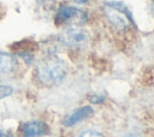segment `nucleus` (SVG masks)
Masks as SVG:
<instances>
[{"instance_id":"f03ea898","label":"nucleus","mask_w":154,"mask_h":137,"mask_svg":"<svg viewBox=\"0 0 154 137\" xmlns=\"http://www.w3.org/2000/svg\"><path fill=\"white\" fill-rule=\"evenodd\" d=\"M103 14L109 24L117 30H125L132 24L129 10L122 2H107L103 6Z\"/></svg>"},{"instance_id":"7ed1b4c3","label":"nucleus","mask_w":154,"mask_h":137,"mask_svg":"<svg viewBox=\"0 0 154 137\" xmlns=\"http://www.w3.org/2000/svg\"><path fill=\"white\" fill-rule=\"evenodd\" d=\"M88 19V14L72 6H61L55 16V22L57 24H67L70 26H78L83 23H85Z\"/></svg>"},{"instance_id":"423d86ee","label":"nucleus","mask_w":154,"mask_h":137,"mask_svg":"<svg viewBox=\"0 0 154 137\" xmlns=\"http://www.w3.org/2000/svg\"><path fill=\"white\" fill-rule=\"evenodd\" d=\"M46 126L41 121H29L23 125L22 133L24 137H37L45 133Z\"/></svg>"},{"instance_id":"9b49d317","label":"nucleus","mask_w":154,"mask_h":137,"mask_svg":"<svg viewBox=\"0 0 154 137\" xmlns=\"http://www.w3.org/2000/svg\"><path fill=\"white\" fill-rule=\"evenodd\" d=\"M0 137H5V133L2 131H0Z\"/></svg>"},{"instance_id":"1a4fd4ad","label":"nucleus","mask_w":154,"mask_h":137,"mask_svg":"<svg viewBox=\"0 0 154 137\" xmlns=\"http://www.w3.org/2000/svg\"><path fill=\"white\" fill-rule=\"evenodd\" d=\"M78 137H103V136L97 132H94V131H87V132L81 133Z\"/></svg>"},{"instance_id":"f257e3e1","label":"nucleus","mask_w":154,"mask_h":137,"mask_svg":"<svg viewBox=\"0 0 154 137\" xmlns=\"http://www.w3.org/2000/svg\"><path fill=\"white\" fill-rule=\"evenodd\" d=\"M37 78L45 84L59 83L66 75V65L55 56L41 60L36 67Z\"/></svg>"},{"instance_id":"20e7f679","label":"nucleus","mask_w":154,"mask_h":137,"mask_svg":"<svg viewBox=\"0 0 154 137\" xmlns=\"http://www.w3.org/2000/svg\"><path fill=\"white\" fill-rule=\"evenodd\" d=\"M61 40L66 44H78L85 40V34L78 26H70L61 34Z\"/></svg>"},{"instance_id":"6e6552de","label":"nucleus","mask_w":154,"mask_h":137,"mask_svg":"<svg viewBox=\"0 0 154 137\" xmlns=\"http://www.w3.org/2000/svg\"><path fill=\"white\" fill-rule=\"evenodd\" d=\"M12 94V88L10 85H0V99L7 97Z\"/></svg>"},{"instance_id":"39448f33","label":"nucleus","mask_w":154,"mask_h":137,"mask_svg":"<svg viewBox=\"0 0 154 137\" xmlns=\"http://www.w3.org/2000/svg\"><path fill=\"white\" fill-rule=\"evenodd\" d=\"M16 68V59L7 53L0 52V78L10 76Z\"/></svg>"},{"instance_id":"9d476101","label":"nucleus","mask_w":154,"mask_h":137,"mask_svg":"<svg viewBox=\"0 0 154 137\" xmlns=\"http://www.w3.org/2000/svg\"><path fill=\"white\" fill-rule=\"evenodd\" d=\"M72 1H75V2H77V4H85L88 0H72Z\"/></svg>"},{"instance_id":"0eeeda50","label":"nucleus","mask_w":154,"mask_h":137,"mask_svg":"<svg viewBox=\"0 0 154 137\" xmlns=\"http://www.w3.org/2000/svg\"><path fill=\"white\" fill-rule=\"evenodd\" d=\"M91 113H93V111H91L90 107H81V108L76 109L75 112H72L70 115H67V117L65 118L64 125L71 126V125L78 123V121H81V120L88 118L89 115H91Z\"/></svg>"}]
</instances>
